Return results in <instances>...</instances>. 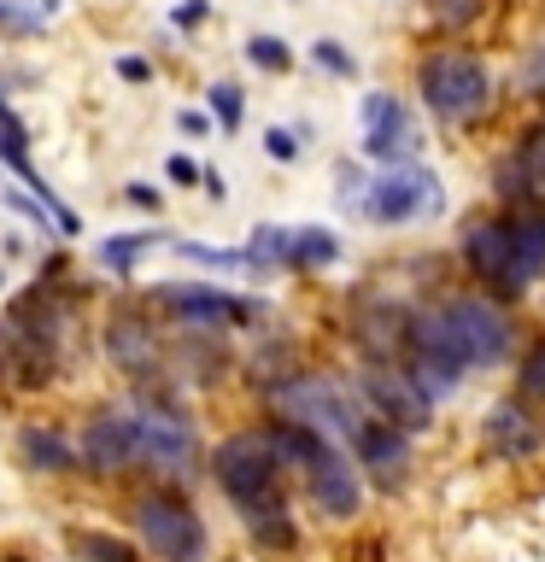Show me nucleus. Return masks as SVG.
Instances as JSON below:
<instances>
[{
  "mask_svg": "<svg viewBox=\"0 0 545 562\" xmlns=\"http://www.w3.org/2000/svg\"><path fill=\"white\" fill-rule=\"evenodd\" d=\"M516 346V323H510L504 299L492 293H452L440 305H422L404 334V369L434 404L452 398L475 369H499Z\"/></svg>",
  "mask_w": 545,
  "mask_h": 562,
  "instance_id": "nucleus-1",
  "label": "nucleus"
},
{
  "mask_svg": "<svg viewBox=\"0 0 545 562\" xmlns=\"http://www.w3.org/2000/svg\"><path fill=\"white\" fill-rule=\"evenodd\" d=\"M416 100L446 130H475L499 100V82H492V65L475 47H440L416 59Z\"/></svg>",
  "mask_w": 545,
  "mask_h": 562,
  "instance_id": "nucleus-2",
  "label": "nucleus"
},
{
  "mask_svg": "<svg viewBox=\"0 0 545 562\" xmlns=\"http://www.w3.org/2000/svg\"><path fill=\"white\" fill-rule=\"evenodd\" d=\"M281 457L270 446V434L264 428H241L218 439V451H211V481L229 504L241 509V516H253V509H270V504H288V492H281Z\"/></svg>",
  "mask_w": 545,
  "mask_h": 562,
  "instance_id": "nucleus-3",
  "label": "nucleus"
},
{
  "mask_svg": "<svg viewBox=\"0 0 545 562\" xmlns=\"http://www.w3.org/2000/svg\"><path fill=\"white\" fill-rule=\"evenodd\" d=\"M270 404L276 416H293L305 422V428L341 439V446L352 451V439H358V428L369 422L358 386H341L334 375H276L270 381Z\"/></svg>",
  "mask_w": 545,
  "mask_h": 562,
  "instance_id": "nucleus-4",
  "label": "nucleus"
},
{
  "mask_svg": "<svg viewBox=\"0 0 545 562\" xmlns=\"http://www.w3.org/2000/svg\"><path fill=\"white\" fill-rule=\"evenodd\" d=\"M457 258H464L469 281H481V293L492 299H527L534 281L522 276V258H516V228H510V211H481V217L464 223L457 235Z\"/></svg>",
  "mask_w": 545,
  "mask_h": 562,
  "instance_id": "nucleus-5",
  "label": "nucleus"
},
{
  "mask_svg": "<svg viewBox=\"0 0 545 562\" xmlns=\"http://www.w3.org/2000/svg\"><path fill=\"white\" fill-rule=\"evenodd\" d=\"M130 516H135L141 544H147L158 562H200L205 557V521L182 492H165V486L141 492Z\"/></svg>",
  "mask_w": 545,
  "mask_h": 562,
  "instance_id": "nucleus-6",
  "label": "nucleus"
},
{
  "mask_svg": "<svg viewBox=\"0 0 545 562\" xmlns=\"http://www.w3.org/2000/svg\"><path fill=\"white\" fill-rule=\"evenodd\" d=\"M364 217L369 223H387V228H399V223H416V217H434L440 205H446V193H440V176L429 165H381L376 176H369V188H364Z\"/></svg>",
  "mask_w": 545,
  "mask_h": 562,
  "instance_id": "nucleus-7",
  "label": "nucleus"
},
{
  "mask_svg": "<svg viewBox=\"0 0 545 562\" xmlns=\"http://www.w3.org/2000/svg\"><path fill=\"white\" fill-rule=\"evenodd\" d=\"M352 386H358L369 416L393 422V428H404V434H429L434 428V398L422 393L404 363H364L358 375H352Z\"/></svg>",
  "mask_w": 545,
  "mask_h": 562,
  "instance_id": "nucleus-8",
  "label": "nucleus"
},
{
  "mask_svg": "<svg viewBox=\"0 0 545 562\" xmlns=\"http://www.w3.org/2000/svg\"><path fill=\"white\" fill-rule=\"evenodd\" d=\"M153 299L176 316V328H200V334L253 328L264 316L258 299H241V293H223V288H200V281H165Z\"/></svg>",
  "mask_w": 545,
  "mask_h": 562,
  "instance_id": "nucleus-9",
  "label": "nucleus"
},
{
  "mask_svg": "<svg viewBox=\"0 0 545 562\" xmlns=\"http://www.w3.org/2000/svg\"><path fill=\"white\" fill-rule=\"evenodd\" d=\"M130 411H135V434H141V463L158 474H188L193 457H200L193 422L170 398H135Z\"/></svg>",
  "mask_w": 545,
  "mask_h": 562,
  "instance_id": "nucleus-10",
  "label": "nucleus"
},
{
  "mask_svg": "<svg viewBox=\"0 0 545 562\" xmlns=\"http://www.w3.org/2000/svg\"><path fill=\"white\" fill-rule=\"evenodd\" d=\"M358 153L369 165H411L422 153V130L399 94H364V140Z\"/></svg>",
  "mask_w": 545,
  "mask_h": 562,
  "instance_id": "nucleus-11",
  "label": "nucleus"
},
{
  "mask_svg": "<svg viewBox=\"0 0 545 562\" xmlns=\"http://www.w3.org/2000/svg\"><path fill=\"white\" fill-rule=\"evenodd\" d=\"M299 481H305V498H311V509L323 521H352L364 509V469H358V457H352L346 446H329L323 463L305 469Z\"/></svg>",
  "mask_w": 545,
  "mask_h": 562,
  "instance_id": "nucleus-12",
  "label": "nucleus"
},
{
  "mask_svg": "<svg viewBox=\"0 0 545 562\" xmlns=\"http://www.w3.org/2000/svg\"><path fill=\"white\" fill-rule=\"evenodd\" d=\"M481 439H487V451L499 457V463H527V457H540L545 451V416H540V404H527L522 393L499 398L487 411V422H481Z\"/></svg>",
  "mask_w": 545,
  "mask_h": 562,
  "instance_id": "nucleus-13",
  "label": "nucleus"
},
{
  "mask_svg": "<svg viewBox=\"0 0 545 562\" xmlns=\"http://www.w3.org/2000/svg\"><path fill=\"white\" fill-rule=\"evenodd\" d=\"M141 463V434H135V411H94L82 428V469L88 474H130Z\"/></svg>",
  "mask_w": 545,
  "mask_h": 562,
  "instance_id": "nucleus-14",
  "label": "nucleus"
},
{
  "mask_svg": "<svg viewBox=\"0 0 545 562\" xmlns=\"http://www.w3.org/2000/svg\"><path fill=\"white\" fill-rule=\"evenodd\" d=\"M352 457H358V469L369 474L376 486H404V474H411V457H416V434H404L393 428V422H381V416H369L358 439H352Z\"/></svg>",
  "mask_w": 545,
  "mask_h": 562,
  "instance_id": "nucleus-15",
  "label": "nucleus"
},
{
  "mask_svg": "<svg viewBox=\"0 0 545 562\" xmlns=\"http://www.w3.org/2000/svg\"><path fill=\"white\" fill-rule=\"evenodd\" d=\"M105 358H112L123 375H135V381L158 375V334H153V323H141V316H112V323H105Z\"/></svg>",
  "mask_w": 545,
  "mask_h": 562,
  "instance_id": "nucleus-16",
  "label": "nucleus"
},
{
  "mask_svg": "<svg viewBox=\"0 0 545 562\" xmlns=\"http://www.w3.org/2000/svg\"><path fill=\"white\" fill-rule=\"evenodd\" d=\"M18 457H24V469H35V474H77L82 446H70L59 428H47V422H24V428H18Z\"/></svg>",
  "mask_w": 545,
  "mask_h": 562,
  "instance_id": "nucleus-17",
  "label": "nucleus"
},
{
  "mask_svg": "<svg viewBox=\"0 0 545 562\" xmlns=\"http://www.w3.org/2000/svg\"><path fill=\"white\" fill-rule=\"evenodd\" d=\"M510 228H516V258H522V276L534 281H545V205L534 200V205H516L510 211Z\"/></svg>",
  "mask_w": 545,
  "mask_h": 562,
  "instance_id": "nucleus-18",
  "label": "nucleus"
},
{
  "mask_svg": "<svg viewBox=\"0 0 545 562\" xmlns=\"http://www.w3.org/2000/svg\"><path fill=\"white\" fill-rule=\"evenodd\" d=\"M341 263V235L323 223H299L288 235V270H329Z\"/></svg>",
  "mask_w": 545,
  "mask_h": 562,
  "instance_id": "nucleus-19",
  "label": "nucleus"
},
{
  "mask_svg": "<svg viewBox=\"0 0 545 562\" xmlns=\"http://www.w3.org/2000/svg\"><path fill=\"white\" fill-rule=\"evenodd\" d=\"M246 539L258 544V551H293L299 544V521L288 504H270V509H253V516H241Z\"/></svg>",
  "mask_w": 545,
  "mask_h": 562,
  "instance_id": "nucleus-20",
  "label": "nucleus"
},
{
  "mask_svg": "<svg viewBox=\"0 0 545 562\" xmlns=\"http://www.w3.org/2000/svg\"><path fill=\"white\" fill-rule=\"evenodd\" d=\"M153 246H158V228H135V235H112V240H100V252H94V258H100L112 276H130L135 263H141V252H153Z\"/></svg>",
  "mask_w": 545,
  "mask_h": 562,
  "instance_id": "nucleus-21",
  "label": "nucleus"
},
{
  "mask_svg": "<svg viewBox=\"0 0 545 562\" xmlns=\"http://www.w3.org/2000/svg\"><path fill=\"white\" fill-rule=\"evenodd\" d=\"M288 235L293 228H281V223H258L246 235V263L253 270H288Z\"/></svg>",
  "mask_w": 545,
  "mask_h": 562,
  "instance_id": "nucleus-22",
  "label": "nucleus"
},
{
  "mask_svg": "<svg viewBox=\"0 0 545 562\" xmlns=\"http://www.w3.org/2000/svg\"><path fill=\"white\" fill-rule=\"evenodd\" d=\"M0 165H12L24 182H35V158H30V130H24V117H12V112H0Z\"/></svg>",
  "mask_w": 545,
  "mask_h": 562,
  "instance_id": "nucleus-23",
  "label": "nucleus"
},
{
  "mask_svg": "<svg viewBox=\"0 0 545 562\" xmlns=\"http://www.w3.org/2000/svg\"><path fill=\"white\" fill-rule=\"evenodd\" d=\"M70 551L82 562H135V544L118 539V533H94V527H82V533H70Z\"/></svg>",
  "mask_w": 545,
  "mask_h": 562,
  "instance_id": "nucleus-24",
  "label": "nucleus"
},
{
  "mask_svg": "<svg viewBox=\"0 0 545 562\" xmlns=\"http://www.w3.org/2000/svg\"><path fill=\"white\" fill-rule=\"evenodd\" d=\"M516 393L545 411V334H534V340H527V351L516 358Z\"/></svg>",
  "mask_w": 545,
  "mask_h": 562,
  "instance_id": "nucleus-25",
  "label": "nucleus"
},
{
  "mask_svg": "<svg viewBox=\"0 0 545 562\" xmlns=\"http://www.w3.org/2000/svg\"><path fill=\"white\" fill-rule=\"evenodd\" d=\"M205 105H211V117H218L223 135H235L241 123H246V88L241 82H211L205 88Z\"/></svg>",
  "mask_w": 545,
  "mask_h": 562,
  "instance_id": "nucleus-26",
  "label": "nucleus"
},
{
  "mask_svg": "<svg viewBox=\"0 0 545 562\" xmlns=\"http://www.w3.org/2000/svg\"><path fill=\"white\" fill-rule=\"evenodd\" d=\"M422 12H429L440 30L464 35V30H475L487 18V0H422Z\"/></svg>",
  "mask_w": 545,
  "mask_h": 562,
  "instance_id": "nucleus-27",
  "label": "nucleus"
},
{
  "mask_svg": "<svg viewBox=\"0 0 545 562\" xmlns=\"http://www.w3.org/2000/svg\"><path fill=\"white\" fill-rule=\"evenodd\" d=\"M176 258H188V263H205V270H253V263H246V246H241V252H235V246L176 240Z\"/></svg>",
  "mask_w": 545,
  "mask_h": 562,
  "instance_id": "nucleus-28",
  "label": "nucleus"
},
{
  "mask_svg": "<svg viewBox=\"0 0 545 562\" xmlns=\"http://www.w3.org/2000/svg\"><path fill=\"white\" fill-rule=\"evenodd\" d=\"M47 24V7H35V0H0V35H42Z\"/></svg>",
  "mask_w": 545,
  "mask_h": 562,
  "instance_id": "nucleus-29",
  "label": "nucleus"
},
{
  "mask_svg": "<svg viewBox=\"0 0 545 562\" xmlns=\"http://www.w3.org/2000/svg\"><path fill=\"white\" fill-rule=\"evenodd\" d=\"M246 59L258 70H270V77H281V70H293V47L281 35H246Z\"/></svg>",
  "mask_w": 545,
  "mask_h": 562,
  "instance_id": "nucleus-30",
  "label": "nucleus"
},
{
  "mask_svg": "<svg viewBox=\"0 0 545 562\" xmlns=\"http://www.w3.org/2000/svg\"><path fill=\"white\" fill-rule=\"evenodd\" d=\"M311 65H316V70H329V77H358V59H352L346 42H334V35L311 42Z\"/></svg>",
  "mask_w": 545,
  "mask_h": 562,
  "instance_id": "nucleus-31",
  "label": "nucleus"
},
{
  "mask_svg": "<svg viewBox=\"0 0 545 562\" xmlns=\"http://www.w3.org/2000/svg\"><path fill=\"white\" fill-rule=\"evenodd\" d=\"M516 88H522V100H534V105H545V42H534V47L522 53Z\"/></svg>",
  "mask_w": 545,
  "mask_h": 562,
  "instance_id": "nucleus-32",
  "label": "nucleus"
},
{
  "mask_svg": "<svg viewBox=\"0 0 545 562\" xmlns=\"http://www.w3.org/2000/svg\"><path fill=\"white\" fill-rule=\"evenodd\" d=\"M299 135H305V130H281V123H276V130H264V153H270L276 165H293L299 147H305Z\"/></svg>",
  "mask_w": 545,
  "mask_h": 562,
  "instance_id": "nucleus-33",
  "label": "nucleus"
},
{
  "mask_svg": "<svg viewBox=\"0 0 545 562\" xmlns=\"http://www.w3.org/2000/svg\"><path fill=\"white\" fill-rule=\"evenodd\" d=\"M165 176H170V182H176V188H200V176H205V170H200V165H193V158H188V153H170V158H165Z\"/></svg>",
  "mask_w": 545,
  "mask_h": 562,
  "instance_id": "nucleus-34",
  "label": "nucleus"
},
{
  "mask_svg": "<svg viewBox=\"0 0 545 562\" xmlns=\"http://www.w3.org/2000/svg\"><path fill=\"white\" fill-rule=\"evenodd\" d=\"M205 18H211V0H182V7L170 12V24L176 30H193V24H205Z\"/></svg>",
  "mask_w": 545,
  "mask_h": 562,
  "instance_id": "nucleus-35",
  "label": "nucleus"
},
{
  "mask_svg": "<svg viewBox=\"0 0 545 562\" xmlns=\"http://www.w3.org/2000/svg\"><path fill=\"white\" fill-rule=\"evenodd\" d=\"M123 200L141 205V211H158V205H165V193H158L153 182H130V188H123Z\"/></svg>",
  "mask_w": 545,
  "mask_h": 562,
  "instance_id": "nucleus-36",
  "label": "nucleus"
},
{
  "mask_svg": "<svg viewBox=\"0 0 545 562\" xmlns=\"http://www.w3.org/2000/svg\"><path fill=\"white\" fill-rule=\"evenodd\" d=\"M118 77H123V82H147V77H153V65L141 59V53H123V59H118Z\"/></svg>",
  "mask_w": 545,
  "mask_h": 562,
  "instance_id": "nucleus-37",
  "label": "nucleus"
},
{
  "mask_svg": "<svg viewBox=\"0 0 545 562\" xmlns=\"http://www.w3.org/2000/svg\"><path fill=\"white\" fill-rule=\"evenodd\" d=\"M176 123H182V135H211L218 130V117H205V112H182Z\"/></svg>",
  "mask_w": 545,
  "mask_h": 562,
  "instance_id": "nucleus-38",
  "label": "nucleus"
},
{
  "mask_svg": "<svg viewBox=\"0 0 545 562\" xmlns=\"http://www.w3.org/2000/svg\"><path fill=\"white\" fill-rule=\"evenodd\" d=\"M522 153L534 158V165H540V176H545V130H540V140H527V135H522Z\"/></svg>",
  "mask_w": 545,
  "mask_h": 562,
  "instance_id": "nucleus-39",
  "label": "nucleus"
},
{
  "mask_svg": "<svg viewBox=\"0 0 545 562\" xmlns=\"http://www.w3.org/2000/svg\"><path fill=\"white\" fill-rule=\"evenodd\" d=\"M200 188H205V200H223V193H229L218 170H205V176H200Z\"/></svg>",
  "mask_w": 545,
  "mask_h": 562,
  "instance_id": "nucleus-40",
  "label": "nucleus"
},
{
  "mask_svg": "<svg viewBox=\"0 0 545 562\" xmlns=\"http://www.w3.org/2000/svg\"><path fill=\"white\" fill-rule=\"evenodd\" d=\"M42 7H47V12H53V7H65V0H42Z\"/></svg>",
  "mask_w": 545,
  "mask_h": 562,
  "instance_id": "nucleus-41",
  "label": "nucleus"
},
{
  "mask_svg": "<svg viewBox=\"0 0 545 562\" xmlns=\"http://www.w3.org/2000/svg\"><path fill=\"white\" fill-rule=\"evenodd\" d=\"M0 562H30V557H0Z\"/></svg>",
  "mask_w": 545,
  "mask_h": 562,
  "instance_id": "nucleus-42",
  "label": "nucleus"
},
{
  "mask_svg": "<svg viewBox=\"0 0 545 562\" xmlns=\"http://www.w3.org/2000/svg\"><path fill=\"white\" fill-rule=\"evenodd\" d=\"M0 112H7V94H0Z\"/></svg>",
  "mask_w": 545,
  "mask_h": 562,
  "instance_id": "nucleus-43",
  "label": "nucleus"
},
{
  "mask_svg": "<svg viewBox=\"0 0 545 562\" xmlns=\"http://www.w3.org/2000/svg\"><path fill=\"white\" fill-rule=\"evenodd\" d=\"M0 288H7V276H0Z\"/></svg>",
  "mask_w": 545,
  "mask_h": 562,
  "instance_id": "nucleus-44",
  "label": "nucleus"
}]
</instances>
